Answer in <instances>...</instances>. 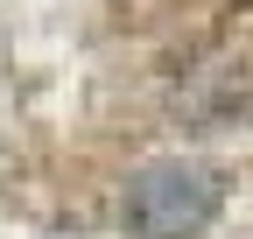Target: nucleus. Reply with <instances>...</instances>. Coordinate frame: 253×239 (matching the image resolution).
Listing matches in <instances>:
<instances>
[{
  "label": "nucleus",
  "instance_id": "obj_1",
  "mask_svg": "<svg viewBox=\"0 0 253 239\" xmlns=\"http://www.w3.org/2000/svg\"><path fill=\"white\" fill-rule=\"evenodd\" d=\"M218 197H225V176L190 162V155H169V162H148L120 197V225L134 239H197L211 218H218Z\"/></svg>",
  "mask_w": 253,
  "mask_h": 239
}]
</instances>
